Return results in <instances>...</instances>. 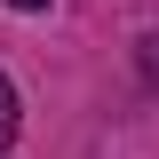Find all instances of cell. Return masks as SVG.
Here are the masks:
<instances>
[{"label": "cell", "mask_w": 159, "mask_h": 159, "mask_svg": "<svg viewBox=\"0 0 159 159\" xmlns=\"http://www.w3.org/2000/svg\"><path fill=\"white\" fill-rule=\"evenodd\" d=\"M8 8H24V16H32V8H48V0H8Z\"/></svg>", "instance_id": "3"}, {"label": "cell", "mask_w": 159, "mask_h": 159, "mask_svg": "<svg viewBox=\"0 0 159 159\" xmlns=\"http://www.w3.org/2000/svg\"><path fill=\"white\" fill-rule=\"evenodd\" d=\"M143 72H151V88H159V32L143 40Z\"/></svg>", "instance_id": "2"}, {"label": "cell", "mask_w": 159, "mask_h": 159, "mask_svg": "<svg viewBox=\"0 0 159 159\" xmlns=\"http://www.w3.org/2000/svg\"><path fill=\"white\" fill-rule=\"evenodd\" d=\"M8 143H16V88L0 80V151H8Z\"/></svg>", "instance_id": "1"}]
</instances>
